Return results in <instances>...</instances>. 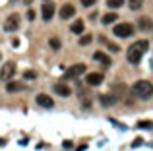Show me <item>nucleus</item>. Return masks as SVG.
I'll use <instances>...</instances> for the list:
<instances>
[{
	"instance_id": "obj_28",
	"label": "nucleus",
	"mask_w": 153,
	"mask_h": 151,
	"mask_svg": "<svg viewBox=\"0 0 153 151\" xmlns=\"http://www.w3.org/2000/svg\"><path fill=\"white\" fill-rule=\"evenodd\" d=\"M140 145H143V140H134V141H132V147H140Z\"/></svg>"
},
{
	"instance_id": "obj_15",
	"label": "nucleus",
	"mask_w": 153,
	"mask_h": 151,
	"mask_svg": "<svg viewBox=\"0 0 153 151\" xmlns=\"http://www.w3.org/2000/svg\"><path fill=\"white\" fill-rule=\"evenodd\" d=\"M25 89V85L23 83H19V81H8V85H6V91L8 93H18V91H23Z\"/></svg>"
},
{
	"instance_id": "obj_3",
	"label": "nucleus",
	"mask_w": 153,
	"mask_h": 151,
	"mask_svg": "<svg viewBox=\"0 0 153 151\" xmlns=\"http://www.w3.org/2000/svg\"><path fill=\"white\" fill-rule=\"evenodd\" d=\"M112 35H114V37H120V39L132 37V35H134V25H132V23H128V21L116 23L114 29H112Z\"/></svg>"
},
{
	"instance_id": "obj_6",
	"label": "nucleus",
	"mask_w": 153,
	"mask_h": 151,
	"mask_svg": "<svg viewBox=\"0 0 153 151\" xmlns=\"http://www.w3.org/2000/svg\"><path fill=\"white\" fill-rule=\"evenodd\" d=\"M99 101H101V105L105 107V109H108V107H114L116 103L120 101V97L114 93V91H111V93H107V95H101Z\"/></svg>"
},
{
	"instance_id": "obj_7",
	"label": "nucleus",
	"mask_w": 153,
	"mask_h": 151,
	"mask_svg": "<svg viewBox=\"0 0 153 151\" xmlns=\"http://www.w3.org/2000/svg\"><path fill=\"white\" fill-rule=\"evenodd\" d=\"M85 72H87V66L85 64H74V66H70V68L66 70L64 78H78V76H83Z\"/></svg>"
},
{
	"instance_id": "obj_22",
	"label": "nucleus",
	"mask_w": 153,
	"mask_h": 151,
	"mask_svg": "<svg viewBox=\"0 0 153 151\" xmlns=\"http://www.w3.org/2000/svg\"><path fill=\"white\" fill-rule=\"evenodd\" d=\"M91 39H93V37H91L89 33H87V35H82V37H79V43H78V45H82V47H87V45L91 43Z\"/></svg>"
},
{
	"instance_id": "obj_21",
	"label": "nucleus",
	"mask_w": 153,
	"mask_h": 151,
	"mask_svg": "<svg viewBox=\"0 0 153 151\" xmlns=\"http://www.w3.org/2000/svg\"><path fill=\"white\" fill-rule=\"evenodd\" d=\"M128 4H130V10H140V8L143 6V0H128Z\"/></svg>"
},
{
	"instance_id": "obj_8",
	"label": "nucleus",
	"mask_w": 153,
	"mask_h": 151,
	"mask_svg": "<svg viewBox=\"0 0 153 151\" xmlns=\"http://www.w3.org/2000/svg\"><path fill=\"white\" fill-rule=\"evenodd\" d=\"M136 27L140 31H153V19L147 18V16H140L138 21H136Z\"/></svg>"
},
{
	"instance_id": "obj_19",
	"label": "nucleus",
	"mask_w": 153,
	"mask_h": 151,
	"mask_svg": "<svg viewBox=\"0 0 153 151\" xmlns=\"http://www.w3.org/2000/svg\"><path fill=\"white\" fill-rule=\"evenodd\" d=\"M136 128H140V130H151L153 128V122L151 120H142V122L136 124Z\"/></svg>"
},
{
	"instance_id": "obj_9",
	"label": "nucleus",
	"mask_w": 153,
	"mask_h": 151,
	"mask_svg": "<svg viewBox=\"0 0 153 151\" xmlns=\"http://www.w3.org/2000/svg\"><path fill=\"white\" fill-rule=\"evenodd\" d=\"M103 79H105V76H103L101 72H91V74H87V76H85L87 85H91V87L101 85V83H103Z\"/></svg>"
},
{
	"instance_id": "obj_29",
	"label": "nucleus",
	"mask_w": 153,
	"mask_h": 151,
	"mask_svg": "<svg viewBox=\"0 0 153 151\" xmlns=\"http://www.w3.org/2000/svg\"><path fill=\"white\" fill-rule=\"evenodd\" d=\"M27 19H35V12H33V10L27 12Z\"/></svg>"
},
{
	"instance_id": "obj_24",
	"label": "nucleus",
	"mask_w": 153,
	"mask_h": 151,
	"mask_svg": "<svg viewBox=\"0 0 153 151\" xmlns=\"http://www.w3.org/2000/svg\"><path fill=\"white\" fill-rule=\"evenodd\" d=\"M49 45H51V49H52V50H58V49H60V39L52 37L51 41H49Z\"/></svg>"
},
{
	"instance_id": "obj_18",
	"label": "nucleus",
	"mask_w": 153,
	"mask_h": 151,
	"mask_svg": "<svg viewBox=\"0 0 153 151\" xmlns=\"http://www.w3.org/2000/svg\"><path fill=\"white\" fill-rule=\"evenodd\" d=\"M101 43H103V45H107V49L111 50V53H118V45H114L112 41H108V39L101 37Z\"/></svg>"
},
{
	"instance_id": "obj_5",
	"label": "nucleus",
	"mask_w": 153,
	"mask_h": 151,
	"mask_svg": "<svg viewBox=\"0 0 153 151\" xmlns=\"http://www.w3.org/2000/svg\"><path fill=\"white\" fill-rule=\"evenodd\" d=\"M18 29H19V14H10L4 19V31L14 33V31H18Z\"/></svg>"
},
{
	"instance_id": "obj_25",
	"label": "nucleus",
	"mask_w": 153,
	"mask_h": 151,
	"mask_svg": "<svg viewBox=\"0 0 153 151\" xmlns=\"http://www.w3.org/2000/svg\"><path fill=\"white\" fill-rule=\"evenodd\" d=\"M23 78H25V79H35V78H37V74H35L33 70H25V74H23Z\"/></svg>"
},
{
	"instance_id": "obj_26",
	"label": "nucleus",
	"mask_w": 153,
	"mask_h": 151,
	"mask_svg": "<svg viewBox=\"0 0 153 151\" xmlns=\"http://www.w3.org/2000/svg\"><path fill=\"white\" fill-rule=\"evenodd\" d=\"M95 2H97V0H82V4H83V6H85V8H89V6H93V4Z\"/></svg>"
},
{
	"instance_id": "obj_30",
	"label": "nucleus",
	"mask_w": 153,
	"mask_h": 151,
	"mask_svg": "<svg viewBox=\"0 0 153 151\" xmlns=\"http://www.w3.org/2000/svg\"><path fill=\"white\" fill-rule=\"evenodd\" d=\"M31 2H33V0H25V4H27V6H29V4H31Z\"/></svg>"
},
{
	"instance_id": "obj_23",
	"label": "nucleus",
	"mask_w": 153,
	"mask_h": 151,
	"mask_svg": "<svg viewBox=\"0 0 153 151\" xmlns=\"http://www.w3.org/2000/svg\"><path fill=\"white\" fill-rule=\"evenodd\" d=\"M126 0H107V6L108 8H120Z\"/></svg>"
},
{
	"instance_id": "obj_32",
	"label": "nucleus",
	"mask_w": 153,
	"mask_h": 151,
	"mask_svg": "<svg viewBox=\"0 0 153 151\" xmlns=\"http://www.w3.org/2000/svg\"><path fill=\"white\" fill-rule=\"evenodd\" d=\"M43 2H49V0H43Z\"/></svg>"
},
{
	"instance_id": "obj_2",
	"label": "nucleus",
	"mask_w": 153,
	"mask_h": 151,
	"mask_svg": "<svg viewBox=\"0 0 153 151\" xmlns=\"http://www.w3.org/2000/svg\"><path fill=\"white\" fill-rule=\"evenodd\" d=\"M147 49H149V41H136L126 53L128 62H130V64H138V62L142 60L143 53H147Z\"/></svg>"
},
{
	"instance_id": "obj_14",
	"label": "nucleus",
	"mask_w": 153,
	"mask_h": 151,
	"mask_svg": "<svg viewBox=\"0 0 153 151\" xmlns=\"http://www.w3.org/2000/svg\"><path fill=\"white\" fill-rule=\"evenodd\" d=\"M54 91H56V95H60V97H70L72 95V89L68 85H64V83H56Z\"/></svg>"
},
{
	"instance_id": "obj_20",
	"label": "nucleus",
	"mask_w": 153,
	"mask_h": 151,
	"mask_svg": "<svg viewBox=\"0 0 153 151\" xmlns=\"http://www.w3.org/2000/svg\"><path fill=\"white\" fill-rule=\"evenodd\" d=\"M124 89H126V85H124V83H120V85H118V83H116V85H114V87H112V91H114V93H116V95H118V97H120V99H122V97H124Z\"/></svg>"
},
{
	"instance_id": "obj_1",
	"label": "nucleus",
	"mask_w": 153,
	"mask_h": 151,
	"mask_svg": "<svg viewBox=\"0 0 153 151\" xmlns=\"http://www.w3.org/2000/svg\"><path fill=\"white\" fill-rule=\"evenodd\" d=\"M132 95L142 101H147V99L153 97V83L147 81V79H138V81L132 85Z\"/></svg>"
},
{
	"instance_id": "obj_4",
	"label": "nucleus",
	"mask_w": 153,
	"mask_h": 151,
	"mask_svg": "<svg viewBox=\"0 0 153 151\" xmlns=\"http://www.w3.org/2000/svg\"><path fill=\"white\" fill-rule=\"evenodd\" d=\"M14 74H16V62L14 60L4 62V66L0 68V79H2V81H10V79L14 78Z\"/></svg>"
},
{
	"instance_id": "obj_27",
	"label": "nucleus",
	"mask_w": 153,
	"mask_h": 151,
	"mask_svg": "<svg viewBox=\"0 0 153 151\" xmlns=\"http://www.w3.org/2000/svg\"><path fill=\"white\" fill-rule=\"evenodd\" d=\"M62 147H64V149H72V147H74V144H72L70 140H66V141L62 144Z\"/></svg>"
},
{
	"instance_id": "obj_31",
	"label": "nucleus",
	"mask_w": 153,
	"mask_h": 151,
	"mask_svg": "<svg viewBox=\"0 0 153 151\" xmlns=\"http://www.w3.org/2000/svg\"><path fill=\"white\" fill-rule=\"evenodd\" d=\"M0 60H2V53H0Z\"/></svg>"
},
{
	"instance_id": "obj_17",
	"label": "nucleus",
	"mask_w": 153,
	"mask_h": 151,
	"mask_svg": "<svg viewBox=\"0 0 153 151\" xmlns=\"http://www.w3.org/2000/svg\"><path fill=\"white\" fill-rule=\"evenodd\" d=\"M116 19H118V14H105L101 18V23L103 25H111V23H114Z\"/></svg>"
},
{
	"instance_id": "obj_12",
	"label": "nucleus",
	"mask_w": 153,
	"mask_h": 151,
	"mask_svg": "<svg viewBox=\"0 0 153 151\" xmlns=\"http://www.w3.org/2000/svg\"><path fill=\"white\" fill-rule=\"evenodd\" d=\"M58 14H60V18H62V19H70L72 16L76 14L74 4H64V6L60 8V12H58Z\"/></svg>"
},
{
	"instance_id": "obj_10",
	"label": "nucleus",
	"mask_w": 153,
	"mask_h": 151,
	"mask_svg": "<svg viewBox=\"0 0 153 151\" xmlns=\"http://www.w3.org/2000/svg\"><path fill=\"white\" fill-rule=\"evenodd\" d=\"M37 105H39V107H43V109H52V107H54V101H52L51 95H47V93H39V95H37Z\"/></svg>"
},
{
	"instance_id": "obj_11",
	"label": "nucleus",
	"mask_w": 153,
	"mask_h": 151,
	"mask_svg": "<svg viewBox=\"0 0 153 151\" xmlns=\"http://www.w3.org/2000/svg\"><path fill=\"white\" fill-rule=\"evenodd\" d=\"M54 10H56V8H54V4H52L51 0H49V2H45V4H43V8H41V16H43V19H45V21L52 19V16H54Z\"/></svg>"
},
{
	"instance_id": "obj_13",
	"label": "nucleus",
	"mask_w": 153,
	"mask_h": 151,
	"mask_svg": "<svg viewBox=\"0 0 153 151\" xmlns=\"http://www.w3.org/2000/svg\"><path fill=\"white\" fill-rule=\"evenodd\" d=\"M93 60H95V62H99V64L111 66V56H107L103 50H97V53H93Z\"/></svg>"
},
{
	"instance_id": "obj_16",
	"label": "nucleus",
	"mask_w": 153,
	"mask_h": 151,
	"mask_svg": "<svg viewBox=\"0 0 153 151\" xmlns=\"http://www.w3.org/2000/svg\"><path fill=\"white\" fill-rule=\"evenodd\" d=\"M70 31L74 35H82L83 33V19H76V21L70 25Z\"/></svg>"
}]
</instances>
